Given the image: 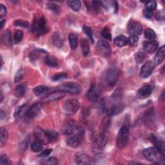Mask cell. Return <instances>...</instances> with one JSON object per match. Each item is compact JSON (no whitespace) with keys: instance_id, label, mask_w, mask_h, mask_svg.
<instances>
[{"instance_id":"6da1fadb","label":"cell","mask_w":165,"mask_h":165,"mask_svg":"<svg viewBox=\"0 0 165 165\" xmlns=\"http://www.w3.org/2000/svg\"><path fill=\"white\" fill-rule=\"evenodd\" d=\"M111 103V108L106 111V112L109 116H116L123 111L125 105L123 102L122 91L120 89H117L112 95Z\"/></svg>"},{"instance_id":"7a4b0ae2","label":"cell","mask_w":165,"mask_h":165,"mask_svg":"<svg viewBox=\"0 0 165 165\" xmlns=\"http://www.w3.org/2000/svg\"><path fill=\"white\" fill-rule=\"evenodd\" d=\"M119 80V71L117 68L111 67L108 68L103 74L101 82L107 89H111L115 86Z\"/></svg>"},{"instance_id":"3957f363","label":"cell","mask_w":165,"mask_h":165,"mask_svg":"<svg viewBox=\"0 0 165 165\" xmlns=\"http://www.w3.org/2000/svg\"><path fill=\"white\" fill-rule=\"evenodd\" d=\"M142 155L148 161L155 163H161V161L164 159V156L159 153L156 147H150L144 149L142 151Z\"/></svg>"},{"instance_id":"277c9868","label":"cell","mask_w":165,"mask_h":165,"mask_svg":"<svg viewBox=\"0 0 165 165\" xmlns=\"http://www.w3.org/2000/svg\"><path fill=\"white\" fill-rule=\"evenodd\" d=\"M32 31L37 36L45 34L49 32V28L47 26L46 20L43 16L37 18L32 25Z\"/></svg>"},{"instance_id":"5b68a950","label":"cell","mask_w":165,"mask_h":165,"mask_svg":"<svg viewBox=\"0 0 165 165\" xmlns=\"http://www.w3.org/2000/svg\"><path fill=\"white\" fill-rule=\"evenodd\" d=\"M129 133L130 130L127 126H124L121 128L117 138V145L118 147L123 148L126 146L128 142Z\"/></svg>"},{"instance_id":"8992f818","label":"cell","mask_w":165,"mask_h":165,"mask_svg":"<svg viewBox=\"0 0 165 165\" xmlns=\"http://www.w3.org/2000/svg\"><path fill=\"white\" fill-rule=\"evenodd\" d=\"M80 108V102L76 99H71L66 101L63 108L64 112L67 114H75Z\"/></svg>"},{"instance_id":"52a82bcc","label":"cell","mask_w":165,"mask_h":165,"mask_svg":"<svg viewBox=\"0 0 165 165\" xmlns=\"http://www.w3.org/2000/svg\"><path fill=\"white\" fill-rule=\"evenodd\" d=\"M58 90H61L65 92H68L72 94H77L81 92V88L80 85L74 82H69L62 85Z\"/></svg>"},{"instance_id":"ba28073f","label":"cell","mask_w":165,"mask_h":165,"mask_svg":"<svg viewBox=\"0 0 165 165\" xmlns=\"http://www.w3.org/2000/svg\"><path fill=\"white\" fill-rule=\"evenodd\" d=\"M97 50L99 53H100L103 57L108 58L111 54V47L110 44L105 41L100 40L99 41L97 45Z\"/></svg>"},{"instance_id":"9c48e42d","label":"cell","mask_w":165,"mask_h":165,"mask_svg":"<svg viewBox=\"0 0 165 165\" xmlns=\"http://www.w3.org/2000/svg\"><path fill=\"white\" fill-rule=\"evenodd\" d=\"M101 95V90L100 87L96 85H92L87 92V98L92 101H97Z\"/></svg>"},{"instance_id":"30bf717a","label":"cell","mask_w":165,"mask_h":165,"mask_svg":"<svg viewBox=\"0 0 165 165\" xmlns=\"http://www.w3.org/2000/svg\"><path fill=\"white\" fill-rule=\"evenodd\" d=\"M155 69V63L152 61H148L145 64L142 66L141 72L140 76L142 78L145 79L148 78V77L152 74L153 70Z\"/></svg>"},{"instance_id":"8fae6325","label":"cell","mask_w":165,"mask_h":165,"mask_svg":"<svg viewBox=\"0 0 165 165\" xmlns=\"http://www.w3.org/2000/svg\"><path fill=\"white\" fill-rule=\"evenodd\" d=\"M79 126L78 123L74 121H70L66 123L62 128L61 132L64 135H72L78 131Z\"/></svg>"},{"instance_id":"7c38bea8","label":"cell","mask_w":165,"mask_h":165,"mask_svg":"<svg viewBox=\"0 0 165 165\" xmlns=\"http://www.w3.org/2000/svg\"><path fill=\"white\" fill-rule=\"evenodd\" d=\"M142 30V25L137 21H131L128 24V32L130 36H139Z\"/></svg>"},{"instance_id":"4fadbf2b","label":"cell","mask_w":165,"mask_h":165,"mask_svg":"<svg viewBox=\"0 0 165 165\" xmlns=\"http://www.w3.org/2000/svg\"><path fill=\"white\" fill-rule=\"evenodd\" d=\"M108 142V137H106L105 134H101L100 136L97 138L95 146H94V151L97 153H99L102 152L105 145Z\"/></svg>"},{"instance_id":"5bb4252c","label":"cell","mask_w":165,"mask_h":165,"mask_svg":"<svg viewBox=\"0 0 165 165\" xmlns=\"http://www.w3.org/2000/svg\"><path fill=\"white\" fill-rule=\"evenodd\" d=\"M66 92L61 90H54L45 97V101L47 102L61 100L65 96Z\"/></svg>"},{"instance_id":"9a60e30c","label":"cell","mask_w":165,"mask_h":165,"mask_svg":"<svg viewBox=\"0 0 165 165\" xmlns=\"http://www.w3.org/2000/svg\"><path fill=\"white\" fill-rule=\"evenodd\" d=\"M153 91V87L150 85H147L142 86L137 92V96L139 99H146L148 97Z\"/></svg>"},{"instance_id":"2e32d148","label":"cell","mask_w":165,"mask_h":165,"mask_svg":"<svg viewBox=\"0 0 165 165\" xmlns=\"http://www.w3.org/2000/svg\"><path fill=\"white\" fill-rule=\"evenodd\" d=\"M150 141L153 142V144L155 145V147L156 149L161 153V154L164 156V153H165V143L164 141L158 139L155 136H153L152 134L150 137Z\"/></svg>"},{"instance_id":"e0dca14e","label":"cell","mask_w":165,"mask_h":165,"mask_svg":"<svg viewBox=\"0 0 165 165\" xmlns=\"http://www.w3.org/2000/svg\"><path fill=\"white\" fill-rule=\"evenodd\" d=\"M75 161L78 164H88L90 163V159L86 153L78 152L75 155Z\"/></svg>"},{"instance_id":"ac0fdd59","label":"cell","mask_w":165,"mask_h":165,"mask_svg":"<svg viewBox=\"0 0 165 165\" xmlns=\"http://www.w3.org/2000/svg\"><path fill=\"white\" fill-rule=\"evenodd\" d=\"M159 43L156 41H149L143 43V47L145 50L149 54L154 52L158 48Z\"/></svg>"},{"instance_id":"d6986e66","label":"cell","mask_w":165,"mask_h":165,"mask_svg":"<svg viewBox=\"0 0 165 165\" xmlns=\"http://www.w3.org/2000/svg\"><path fill=\"white\" fill-rule=\"evenodd\" d=\"M41 108V105L40 103H35L32 105L28 108V111L27 114V116L30 119L35 117L40 112Z\"/></svg>"},{"instance_id":"ffe728a7","label":"cell","mask_w":165,"mask_h":165,"mask_svg":"<svg viewBox=\"0 0 165 165\" xmlns=\"http://www.w3.org/2000/svg\"><path fill=\"white\" fill-rule=\"evenodd\" d=\"M67 144L72 148H78L81 143V139L79 136H72L67 138Z\"/></svg>"},{"instance_id":"44dd1931","label":"cell","mask_w":165,"mask_h":165,"mask_svg":"<svg viewBox=\"0 0 165 165\" xmlns=\"http://www.w3.org/2000/svg\"><path fill=\"white\" fill-rule=\"evenodd\" d=\"M52 42L56 47L61 48L63 46L64 36L60 32H56L52 36Z\"/></svg>"},{"instance_id":"7402d4cb","label":"cell","mask_w":165,"mask_h":165,"mask_svg":"<svg viewBox=\"0 0 165 165\" xmlns=\"http://www.w3.org/2000/svg\"><path fill=\"white\" fill-rule=\"evenodd\" d=\"M35 136L38 141L41 142L42 144H46L49 142L48 137L46 135L45 131L41 129H36L35 132Z\"/></svg>"},{"instance_id":"603a6c76","label":"cell","mask_w":165,"mask_h":165,"mask_svg":"<svg viewBox=\"0 0 165 165\" xmlns=\"http://www.w3.org/2000/svg\"><path fill=\"white\" fill-rule=\"evenodd\" d=\"M164 53H165V47L164 45L162 46L160 49L157 52L156 56L154 58V63L155 64H160L164 59Z\"/></svg>"},{"instance_id":"cb8c5ba5","label":"cell","mask_w":165,"mask_h":165,"mask_svg":"<svg viewBox=\"0 0 165 165\" xmlns=\"http://www.w3.org/2000/svg\"><path fill=\"white\" fill-rule=\"evenodd\" d=\"M114 42L115 45L117 47H122L128 44V38L125 36L121 35L115 38L114 39Z\"/></svg>"},{"instance_id":"d4e9b609","label":"cell","mask_w":165,"mask_h":165,"mask_svg":"<svg viewBox=\"0 0 165 165\" xmlns=\"http://www.w3.org/2000/svg\"><path fill=\"white\" fill-rule=\"evenodd\" d=\"M69 43L72 49L75 50L78 45V36L74 33H70L69 35Z\"/></svg>"},{"instance_id":"484cf974","label":"cell","mask_w":165,"mask_h":165,"mask_svg":"<svg viewBox=\"0 0 165 165\" xmlns=\"http://www.w3.org/2000/svg\"><path fill=\"white\" fill-rule=\"evenodd\" d=\"M81 46L83 51V54L85 57L89 56L90 53V45L89 42L86 39H83L81 41Z\"/></svg>"},{"instance_id":"4316f807","label":"cell","mask_w":165,"mask_h":165,"mask_svg":"<svg viewBox=\"0 0 165 165\" xmlns=\"http://www.w3.org/2000/svg\"><path fill=\"white\" fill-rule=\"evenodd\" d=\"M2 41L5 43V45L11 47L13 44L12 36H11V32L10 30H6L2 36Z\"/></svg>"},{"instance_id":"83f0119b","label":"cell","mask_w":165,"mask_h":165,"mask_svg":"<svg viewBox=\"0 0 165 165\" xmlns=\"http://www.w3.org/2000/svg\"><path fill=\"white\" fill-rule=\"evenodd\" d=\"M28 107L27 105H23L21 106L18 108L16 111L15 112V116L16 117H23L27 114L28 111Z\"/></svg>"},{"instance_id":"f1b7e54d","label":"cell","mask_w":165,"mask_h":165,"mask_svg":"<svg viewBox=\"0 0 165 165\" xmlns=\"http://www.w3.org/2000/svg\"><path fill=\"white\" fill-rule=\"evenodd\" d=\"M8 137V133L6 128H1L0 129V143H1V147H3V145L6 143Z\"/></svg>"},{"instance_id":"f546056e","label":"cell","mask_w":165,"mask_h":165,"mask_svg":"<svg viewBox=\"0 0 165 165\" xmlns=\"http://www.w3.org/2000/svg\"><path fill=\"white\" fill-rule=\"evenodd\" d=\"M27 91V87L25 84H19L18 85L15 90V94L17 97H23Z\"/></svg>"},{"instance_id":"4dcf8cb0","label":"cell","mask_w":165,"mask_h":165,"mask_svg":"<svg viewBox=\"0 0 165 165\" xmlns=\"http://www.w3.org/2000/svg\"><path fill=\"white\" fill-rule=\"evenodd\" d=\"M44 62L47 65L51 67H56L58 66V61L54 56H47L44 58Z\"/></svg>"},{"instance_id":"1f68e13d","label":"cell","mask_w":165,"mask_h":165,"mask_svg":"<svg viewBox=\"0 0 165 165\" xmlns=\"http://www.w3.org/2000/svg\"><path fill=\"white\" fill-rule=\"evenodd\" d=\"M68 5L75 12H78L81 8V2L78 0H71V1L67 2Z\"/></svg>"},{"instance_id":"d6a6232c","label":"cell","mask_w":165,"mask_h":165,"mask_svg":"<svg viewBox=\"0 0 165 165\" xmlns=\"http://www.w3.org/2000/svg\"><path fill=\"white\" fill-rule=\"evenodd\" d=\"M46 135L48 137L49 142H54L58 139L59 134L54 130H47L45 131Z\"/></svg>"},{"instance_id":"836d02e7","label":"cell","mask_w":165,"mask_h":165,"mask_svg":"<svg viewBox=\"0 0 165 165\" xmlns=\"http://www.w3.org/2000/svg\"><path fill=\"white\" fill-rule=\"evenodd\" d=\"M49 90V88L48 86H44V85H41L35 87L34 90H33V92H34V94L37 96H39L43 93H45V92L48 91Z\"/></svg>"},{"instance_id":"e575fe53","label":"cell","mask_w":165,"mask_h":165,"mask_svg":"<svg viewBox=\"0 0 165 165\" xmlns=\"http://www.w3.org/2000/svg\"><path fill=\"white\" fill-rule=\"evenodd\" d=\"M42 148H43L42 143H41V142H40L39 141H34L31 144V150L33 152H39L40 151H41Z\"/></svg>"},{"instance_id":"d590c367","label":"cell","mask_w":165,"mask_h":165,"mask_svg":"<svg viewBox=\"0 0 165 165\" xmlns=\"http://www.w3.org/2000/svg\"><path fill=\"white\" fill-rule=\"evenodd\" d=\"M83 30L84 31V32L86 34V35L89 37L90 41H91L92 43H94V37H93V34H92V31L91 30V28L88 27V26H83Z\"/></svg>"},{"instance_id":"8d00e7d4","label":"cell","mask_w":165,"mask_h":165,"mask_svg":"<svg viewBox=\"0 0 165 165\" xmlns=\"http://www.w3.org/2000/svg\"><path fill=\"white\" fill-rule=\"evenodd\" d=\"M145 36L147 39H153L156 37V34L154 30L151 28H147L145 32Z\"/></svg>"},{"instance_id":"74e56055","label":"cell","mask_w":165,"mask_h":165,"mask_svg":"<svg viewBox=\"0 0 165 165\" xmlns=\"http://www.w3.org/2000/svg\"><path fill=\"white\" fill-rule=\"evenodd\" d=\"M139 38L137 36H130L128 39V43L131 47H136L138 43Z\"/></svg>"},{"instance_id":"f35d334b","label":"cell","mask_w":165,"mask_h":165,"mask_svg":"<svg viewBox=\"0 0 165 165\" xmlns=\"http://www.w3.org/2000/svg\"><path fill=\"white\" fill-rule=\"evenodd\" d=\"M14 25L16 27H21L23 28H28L29 27V23L25 20H16L14 23Z\"/></svg>"},{"instance_id":"ab89813d","label":"cell","mask_w":165,"mask_h":165,"mask_svg":"<svg viewBox=\"0 0 165 165\" xmlns=\"http://www.w3.org/2000/svg\"><path fill=\"white\" fill-rule=\"evenodd\" d=\"M23 38V32L21 30H17L14 34V41L16 43H19Z\"/></svg>"},{"instance_id":"60d3db41","label":"cell","mask_w":165,"mask_h":165,"mask_svg":"<svg viewBox=\"0 0 165 165\" xmlns=\"http://www.w3.org/2000/svg\"><path fill=\"white\" fill-rule=\"evenodd\" d=\"M157 8V3L154 1H148L147 2H146L145 4V8L153 11L156 10Z\"/></svg>"},{"instance_id":"b9f144b4","label":"cell","mask_w":165,"mask_h":165,"mask_svg":"<svg viewBox=\"0 0 165 165\" xmlns=\"http://www.w3.org/2000/svg\"><path fill=\"white\" fill-rule=\"evenodd\" d=\"M101 36L104 38L105 39H106L108 40L112 39V34H111V32H110L109 30L108 29V28H103L101 31Z\"/></svg>"},{"instance_id":"7bdbcfd3","label":"cell","mask_w":165,"mask_h":165,"mask_svg":"<svg viewBox=\"0 0 165 165\" xmlns=\"http://www.w3.org/2000/svg\"><path fill=\"white\" fill-rule=\"evenodd\" d=\"M48 7L50 10H52V12L56 14H58L60 12L59 7L58 5L54 3L53 2H50L48 3Z\"/></svg>"},{"instance_id":"ee69618b","label":"cell","mask_w":165,"mask_h":165,"mask_svg":"<svg viewBox=\"0 0 165 165\" xmlns=\"http://www.w3.org/2000/svg\"><path fill=\"white\" fill-rule=\"evenodd\" d=\"M42 164H49V165H55V164H58L59 162L58 159L54 157H50L48 159L45 160V162H42Z\"/></svg>"},{"instance_id":"f6af8a7d","label":"cell","mask_w":165,"mask_h":165,"mask_svg":"<svg viewBox=\"0 0 165 165\" xmlns=\"http://www.w3.org/2000/svg\"><path fill=\"white\" fill-rule=\"evenodd\" d=\"M67 78V75L65 73H60V74H56L55 75H54L53 78H52V81H59V80L65 79Z\"/></svg>"},{"instance_id":"bcb514c9","label":"cell","mask_w":165,"mask_h":165,"mask_svg":"<svg viewBox=\"0 0 165 165\" xmlns=\"http://www.w3.org/2000/svg\"><path fill=\"white\" fill-rule=\"evenodd\" d=\"M24 75V71L23 69H20L18 71L17 74L15 75V79H14V82L15 83H18L19 81H20L22 78H23V77Z\"/></svg>"},{"instance_id":"7dc6e473","label":"cell","mask_w":165,"mask_h":165,"mask_svg":"<svg viewBox=\"0 0 165 165\" xmlns=\"http://www.w3.org/2000/svg\"><path fill=\"white\" fill-rule=\"evenodd\" d=\"M101 7V4H100V2H96V1H94L92 2V9L93 10V11L94 12L97 13L99 10H100V8Z\"/></svg>"},{"instance_id":"c3c4849f","label":"cell","mask_w":165,"mask_h":165,"mask_svg":"<svg viewBox=\"0 0 165 165\" xmlns=\"http://www.w3.org/2000/svg\"><path fill=\"white\" fill-rule=\"evenodd\" d=\"M146 55L141 52H139L136 56V59L137 63H142V61L145 59Z\"/></svg>"},{"instance_id":"681fc988","label":"cell","mask_w":165,"mask_h":165,"mask_svg":"<svg viewBox=\"0 0 165 165\" xmlns=\"http://www.w3.org/2000/svg\"><path fill=\"white\" fill-rule=\"evenodd\" d=\"M52 152V149H50V148L46 149V150H45L44 151H43L40 153L39 157H48L50 154Z\"/></svg>"},{"instance_id":"f907efd6","label":"cell","mask_w":165,"mask_h":165,"mask_svg":"<svg viewBox=\"0 0 165 165\" xmlns=\"http://www.w3.org/2000/svg\"><path fill=\"white\" fill-rule=\"evenodd\" d=\"M7 14V8L3 5H0V17L2 19L3 17H5Z\"/></svg>"},{"instance_id":"816d5d0a","label":"cell","mask_w":165,"mask_h":165,"mask_svg":"<svg viewBox=\"0 0 165 165\" xmlns=\"http://www.w3.org/2000/svg\"><path fill=\"white\" fill-rule=\"evenodd\" d=\"M143 14H144V16L148 19H150L152 17L153 14V11H151V10H149L147 8H145L144 10H143Z\"/></svg>"},{"instance_id":"f5cc1de1","label":"cell","mask_w":165,"mask_h":165,"mask_svg":"<svg viewBox=\"0 0 165 165\" xmlns=\"http://www.w3.org/2000/svg\"><path fill=\"white\" fill-rule=\"evenodd\" d=\"M39 57V55L38 54V52H32L30 54V56H29V58L30 59V61H36L38 59Z\"/></svg>"},{"instance_id":"db71d44e","label":"cell","mask_w":165,"mask_h":165,"mask_svg":"<svg viewBox=\"0 0 165 165\" xmlns=\"http://www.w3.org/2000/svg\"><path fill=\"white\" fill-rule=\"evenodd\" d=\"M8 159L7 157H6V156L3 155L1 157V159H0V164L2 165H5V164H8Z\"/></svg>"},{"instance_id":"11a10c76","label":"cell","mask_w":165,"mask_h":165,"mask_svg":"<svg viewBox=\"0 0 165 165\" xmlns=\"http://www.w3.org/2000/svg\"><path fill=\"white\" fill-rule=\"evenodd\" d=\"M156 18L158 20L160 21L161 20V19H163V14L162 13H157L156 14Z\"/></svg>"},{"instance_id":"9f6ffc18","label":"cell","mask_w":165,"mask_h":165,"mask_svg":"<svg viewBox=\"0 0 165 165\" xmlns=\"http://www.w3.org/2000/svg\"><path fill=\"white\" fill-rule=\"evenodd\" d=\"M114 3H115V5L114 6L115 7V13H117L118 10H119V5H118V3L117 2H115Z\"/></svg>"},{"instance_id":"6f0895ef","label":"cell","mask_w":165,"mask_h":165,"mask_svg":"<svg viewBox=\"0 0 165 165\" xmlns=\"http://www.w3.org/2000/svg\"><path fill=\"white\" fill-rule=\"evenodd\" d=\"M0 117H1V119H3L4 117H5V114L2 109L1 110V112H0Z\"/></svg>"},{"instance_id":"680465c9","label":"cell","mask_w":165,"mask_h":165,"mask_svg":"<svg viewBox=\"0 0 165 165\" xmlns=\"http://www.w3.org/2000/svg\"><path fill=\"white\" fill-rule=\"evenodd\" d=\"M5 23V20H3V19H2V21H1V29H2L3 28V26H4V23Z\"/></svg>"}]
</instances>
